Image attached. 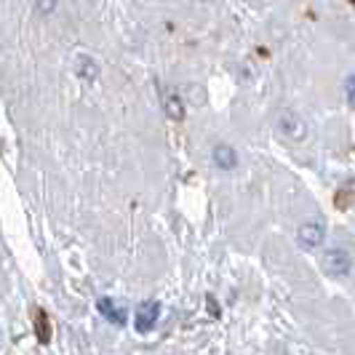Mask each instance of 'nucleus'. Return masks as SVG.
I'll return each instance as SVG.
<instances>
[{"instance_id": "f257e3e1", "label": "nucleus", "mask_w": 355, "mask_h": 355, "mask_svg": "<svg viewBox=\"0 0 355 355\" xmlns=\"http://www.w3.org/2000/svg\"><path fill=\"white\" fill-rule=\"evenodd\" d=\"M350 254L345 249H329L323 254V270L331 278H347L350 275Z\"/></svg>"}, {"instance_id": "f03ea898", "label": "nucleus", "mask_w": 355, "mask_h": 355, "mask_svg": "<svg viewBox=\"0 0 355 355\" xmlns=\"http://www.w3.org/2000/svg\"><path fill=\"white\" fill-rule=\"evenodd\" d=\"M158 318H160V304L155 302V300H150V302L139 304L137 318H134V326H137V331H139V334H147V331H153V329H155Z\"/></svg>"}, {"instance_id": "7ed1b4c3", "label": "nucleus", "mask_w": 355, "mask_h": 355, "mask_svg": "<svg viewBox=\"0 0 355 355\" xmlns=\"http://www.w3.org/2000/svg\"><path fill=\"white\" fill-rule=\"evenodd\" d=\"M278 128H281V134L291 137V139H302L304 134H307L304 121L300 118V115H294L291 110H284V112L278 115Z\"/></svg>"}, {"instance_id": "20e7f679", "label": "nucleus", "mask_w": 355, "mask_h": 355, "mask_svg": "<svg viewBox=\"0 0 355 355\" xmlns=\"http://www.w3.org/2000/svg\"><path fill=\"white\" fill-rule=\"evenodd\" d=\"M297 238H300V243L304 249H318L323 243V238H326V227L320 222H304L300 232H297Z\"/></svg>"}, {"instance_id": "39448f33", "label": "nucleus", "mask_w": 355, "mask_h": 355, "mask_svg": "<svg viewBox=\"0 0 355 355\" xmlns=\"http://www.w3.org/2000/svg\"><path fill=\"white\" fill-rule=\"evenodd\" d=\"M96 310L102 313V318H107L110 323H115V326H123L125 320H128V313H125L123 304H118L112 297H102L99 302H96Z\"/></svg>"}, {"instance_id": "423d86ee", "label": "nucleus", "mask_w": 355, "mask_h": 355, "mask_svg": "<svg viewBox=\"0 0 355 355\" xmlns=\"http://www.w3.org/2000/svg\"><path fill=\"white\" fill-rule=\"evenodd\" d=\"M214 163H216L219 168L230 171V168L238 166V155H235V150L227 147V144H216V147H214Z\"/></svg>"}, {"instance_id": "0eeeda50", "label": "nucleus", "mask_w": 355, "mask_h": 355, "mask_svg": "<svg viewBox=\"0 0 355 355\" xmlns=\"http://www.w3.org/2000/svg\"><path fill=\"white\" fill-rule=\"evenodd\" d=\"M353 86H355V80H353V75L345 80V94H347V105L353 107L355 105V96H353Z\"/></svg>"}]
</instances>
